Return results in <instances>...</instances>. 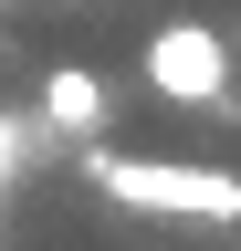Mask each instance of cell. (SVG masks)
<instances>
[{"label": "cell", "mask_w": 241, "mask_h": 251, "mask_svg": "<svg viewBox=\"0 0 241 251\" xmlns=\"http://www.w3.org/2000/svg\"><path fill=\"white\" fill-rule=\"evenodd\" d=\"M95 188L136 220H241V178L231 168H189V157H115L95 147Z\"/></svg>", "instance_id": "6da1fadb"}, {"label": "cell", "mask_w": 241, "mask_h": 251, "mask_svg": "<svg viewBox=\"0 0 241 251\" xmlns=\"http://www.w3.org/2000/svg\"><path fill=\"white\" fill-rule=\"evenodd\" d=\"M147 84L168 105H231V52L210 21H158L147 31Z\"/></svg>", "instance_id": "7a4b0ae2"}, {"label": "cell", "mask_w": 241, "mask_h": 251, "mask_svg": "<svg viewBox=\"0 0 241 251\" xmlns=\"http://www.w3.org/2000/svg\"><path fill=\"white\" fill-rule=\"evenodd\" d=\"M42 126H63V136H95V126H105V74H84V63H53V74H42Z\"/></svg>", "instance_id": "3957f363"}, {"label": "cell", "mask_w": 241, "mask_h": 251, "mask_svg": "<svg viewBox=\"0 0 241 251\" xmlns=\"http://www.w3.org/2000/svg\"><path fill=\"white\" fill-rule=\"evenodd\" d=\"M11 157H21V126H11V115H0V178H11Z\"/></svg>", "instance_id": "277c9868"}]
</instances>
